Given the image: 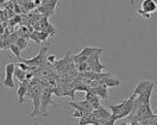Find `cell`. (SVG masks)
I'll list each match as a JSON object with an SVG mask.
<instances>
[{
    "label": "cell",
    "mask_w": 157,
    "mask_h": 125,
    "mask_svg": "<svg viewBox=\"0 0 157 125\" xmlns=\"http://www.w3.org/2000/svg\"><path fill=\"white\" fill-rule=\"evenodd\" d=\"M51 90L50 88H45L44 92L41 94V107H39V114L46 116V108L49 104H53L51 100Z\"/></svg>",
    "instance_id": "1"
},
{
    "label": "cell",
    "mask_w": 157,
    "mask_h": 125,
    "mask_svg": "<svg viewBox=\"0 0 157 125\" xmlns=\"http://www.w3.org/2000/svg\"><path fill=\"white\" fill-rule=\"evenodd\" d=\"M135 98H136V97L131 95L130 98H126V99H125L123 110H122V112H120V113H119V116H118V119H120V118H124V117L129 116V114H130V112L133 110V101H135Z\"/></svg>",
    "instance_id": "2"
},
{
    "label": "cell",
    "mask_w": 157,
    "mask_h": 125,
    "mask_svg": "<svg viewBox=\"0 0 157 125\" xmlns=\"http://www.w3.org/2000/svg\"><path fill=\"white\" fill-rule=\"evenodd\" d=\"M157 9L156 2L154 0H144L142 2V9L138 11L141 14H150L151 12H155Z\"/></svg>",
    "instance_id": "3"
},
{
    "label": "cell",
    "mask_w": 157,
    "mask_h": 125,
    "mask_svg": "<svg viewBox=\"0 0 157 125\" xmlns=\"http://www.w3.org/2000/svg\"><path fill=\"white\" fill-rule=\"evenodd\" d=\"M154 82L152 81H149V80H145V81H141V82H138L137 85H136L135 90H133V93H132V95L133 97H138V95H141V94H143L144 92L152 85Z\"/></svg>",
    "instance_id": "4"
},
{
    "label": "cell",
    "mask_w": 157,
    "mask_h": 125,
    "mask_svg": "<svg viewBox=\"0 0 157 125\" xmlns=\"http://www.w3.org/2000/svg\"><path fill=\"white\" fill-rule=\"evenodd\" d=\"M154 116L151 108H150V104H142L139 107H138V111H137V116L136 117H141L139 120L142 119H146L149 117Z\"/></svg>",
    "instance_id": "5"
},
{
    "label": "cell",
    "mask_w": 157,
    "mask_h": 125,
    "mask_svg": "<svg viewBox=\"0 0 157 125\" xmlns=\"http://www.w3.org/2000/svg\"><path fill=\"white\" fill-rule=\"evenodd\" d=\"M32 100H34V111L31 112V117L39 114V107H41V92L36 90L32 92Z\"/></svg>",
    "instance_id": "6"
},
{
    "label": "cell",
    "mask_w": 157,
    "mask_h": 125,
    "mask_svg": "<svg viewBox=\"0 0 157 125\" xmlns=\"http://www.w3.org/2000/svg\"><path fill=\"white\" fill-rule=\"evenodd\" d=\"M27 90H29V81L25 80V81H23L22 83H20V86H19V88H18V92H17V94H18V102H19V104H23V102H24Z\"/></svg>",
    "instance_id": "7"
},
{
    "label": "cell",
    "mask_w": 157,
    "mask_h": 125,
    "mask_svg": "<svg viewBox=\"0 0 157 125\" xmlns=\"http://www.w3.org/2000/svg\"><path fill=\"white\" fill-rule=\"evenodd\" d=\"M102 81V83H104V86L107 88V87H114V86H118V85H120V81L117 79V78H112L111 75L110 76H107V78H105V79H101Z\"/></svg>",
    "instance_id": "8"
},
{
    "label": "cell",
    "mask_w": 157,
    "mask_h": 125,
    "mask_svg": "<svg viewBox=\"0 0 157 125\" xmlns=\"http://www.w3.org/2000/svg\"><path fill=\"white\" fill-rule=\"evenodd\" d=\"M95 90V95L99 97L100 99H107L108 98V91L106 87H102V86H97L94 87Z\"/></svg>",
    "instance_id": "9"
},
{
    "label": "cell",
    "mask_w": 157,
    "mask_h": 125,
    "mask_svg": "<svg viewBox=\"0 0 157 125\" xmlns=\"http://www.w3.org/2000/svg\"><path fill=\"white\" fill-rule=\"evenodd\" d=\"M99 50H101L100 48H90V46H86L81 53H78V55L86 56V57H90L92 55H94L95 53H98Z\"/></svg>",
    "instance_id": "10"
},
{
    "label": "cell",
    "mask_w": 157,
    "mask_h": 125,
    "mask_svg": "<svg viewBox=\"0 0 157 125\" xmlns=\"http://www.w3.org/2000/svg\"><path fill=\"white\" fill-rule=\"evenodd\" d=\"M124 102H125V99H124L120 104H118V105H111V106H110V107H111V112H112L111 114H112V116H115V117L119 116V113H120L122 110H123Z\"/></svg>",
    "instance_id": "11"
},
{
    "label": "cell",
    "mask_w": 157,
    "mask_h": 125,
    "mask_svg": "<svg viewBox=\"0 0 157 125\" xmlns=\"http://www.w3.org/2000/svg\"><path fill=\"white\" fill-rule=\"evenodd\" d=\"M88 102H89L90 107H92V110H93V111H95V110H98V108L100 107V98H99V97H97V95L92 97V98H90V100Z\"/></svg>",
    "instance_id": "12"
},
{
    "label": "cell",
    "mask_w": 157,
    "mask_h": 125,
    "mask_svg": "<svg viewBox=\"0 0 157 125\" xmlns=\"http://www.w3.org/2000/svg\"><path fill=\"white\" fill-rule=\"evenodd\" d=\"M14 68H16V66L12 62L9 63V64H6V67H5V78H13Z\"/></svg>",
    "instance_id": "13"
},
{
    "label": "cell",
    "mask_w": 157,
    "mask_h": 125,
    "mask_svg": "<svg viewBox=\"0 0 157 125\" xmlns=\"http://www.w3.org/2000/svg\"><path fill=\"white\" fill-rule=\"evenodd\" d=\"M25 74H26V72H23V70H20L18 67H16V68H14L13 75H16V78L20 81V83H22L23 81H25Z\"/></svg>",
    "instance_id": "14"
},
{
    "label": "cell",
    "mask_w": 157,
    "mask_h": 125,
    "mask_svg": "<svg viewBox=\"0 0 157 125\" xmlns=\"http://www.w3.org/2000/svg\"><path fill=\"white\" fill-rule=\"evenodd\" d=\"M14 44L18 46L20 50H24V49L27 46V39L22 38V37H18V39L16 41V43H14Z\"/></svg>",
    "instance_id": "15"
},
{
    "label": "cell",
    "mask_w": 157,
    "mask_h": 125,
    "mask_svg": "<svg viewBox=\"0 0 157 125\" xmlns=\"http://www.w3.org/2000/svg\"><path fill=\"white\" fill-rule=\"evenodd\" d=\"M10 50H11L12 53H13V55H16V57H20V54H22V50L18 48V46H16V44H12L10 46Z\"/></svg>",
    "instance_id": "16"
},
{
    "label": "cell",
    "mask_w": 157,
    "mask_h": 125,
    "mask_svg": "<svg viewBox=\"0 0 157 125\" xmlns=\"http://www.w3.org/2000/svg\"><path fill=\"white\" fill-rule=\"evenodd\" d=\"M4 86L7 87V88H14L13 78H5V80H4Z\"/></svg>",
    "instance_id": "17"
},
{
    "label": "cell",
    "mask_w": 157,
    "mask_h": 125,
    "mask_svg": "<svg viewBox=\"0 0 157 125\" xmlns=\"http://www.w3.org/2000/svg\"><path fill=\"white\" fill-rule=\"evenodd\" d=\"M62 97H70V98H75V91H74V88H70V90H68V91L63 92L62 93Z\"/></svg>",
    "instance_id": "18"
},
{
    "label": "cell",
    "mask_w": 157,
    "mask_h": 125,
    "mask_svg": "<svg viewBox=\"0 0 157 125\" xmlns=\"http://www.w3.org/2000/svg\"><path fill=\"white\" fill-rule=\"evenodd\" d=\"M29 38H31V39H34V42H36L37 44H39L41 43V41H39V38H38V31H34L32 34L29 36Z\"/></svg>",
    "instance_id": "19"
},
{
    "label": "cell",
    "mask_w": 157,
    "mask_h": 125,
    "mask_svg": "<svg viewBox=\"0 0 157 125\" xmlns=\"http://www.w3.org/2000/svg\"><path fill=\"white\" fill-rule=\"evenodd\" d=\"M22 22V16L20 14H16L13 17V19L11 20V25H14V24H18Z\"/></svg>",
    "instance_id": "20"
},
{
    "label": "cell",
    "mask_w": 157,
    "mask_h": 125,
    "mask_svg": "<svg viewBox=\"0 0 157 125\" xmlns=\"http://www.w3.org/2000/svg\"><path fill=\"white\" fill-rule=\"evenodd\" d=\"M118 119V117H115V116H112L111 114V117L106 120V123H105V125H114V122Z\"/></svg>",
    "instance_id": "21"
},
{
    "label": "cell",
    "mask_w": 157,
    "mask_h": 125,
    "mask_svg": "<svg viewBox=\"0 0 157 125\" xmlns=\"http://www.w3.org/2000/svg\"><path fill=\"white\" fill-rule=\"evenodd\" d=\"M17 67L20 69V70H23V72H29V70H30V67H29V66H26V64H25V63H23V62H19Z\"/></svg>",
    "instance_id": "22"
},
{
    "label": "cell",
    "mask_w": 157,
    "mask_h": 125,
    "mask_svg": "<svg viewBox=\"0 0 157 125\" xmlns=\"http://www.w3.org/2000/svg\"><path fill=\"white\" fill-rule=\"evenodd\" d=\"M88 68V64H87V62H83V63H78V69L80 72H85V70H87Z\"/></svg>",
    "instance_id": "23"
},
{
    "label": "cell",
    "mask_w": 157,
    "mask_h": 125,
    "mask_svg": "<svg viewBox=\"0 0 157 125\" xmlns=\"http://www.w3.org/2000/svg\"><path fill=\"white\" fill-rule=\"evenodd\" d=\"M49 37V35L44 32V31H41V32H38V38H39V41L42 42V41H45L46 38Z\"/></svg>",
    "instance_id": "24"
},
{
    "label": "cell",
    "mask_w": 157,
    "mask_h": 125,
    "mask_svg": "<svg viewBox=\"0 0 157 125\" xmlns=\"http://www.w3.org/2000/svg\"><path fill=\"white\" fill-rule=\"evenodd\" d=\"M46 60H48L49 63H55L56 62V56L55 55H49V56L46 57Z\"/></svg>",
    "instance_id": "25"
},
{
    "label": "cell",
    "mask_w": 157,
    "mask_h": 125,
    "mask_svg": "<svg viewBox=\"0 0 157 125\" xmlns=\"http://www.w3.org/2000/svg\"><path fill=\"white\" fill-rule=\"evenodd\" d=\"M82 116H83V114L81 113V112H78V111H75V112L73 113V117H74V118H81Z\"/></svg>",
    "instance_id": "26"
},
{
    "label": "cell",
    "mask_w": 157,
    "mask_h": 125,
    "mask_svg": "<svg viewBox=\"0 0 157 125\" xmlns=\"http://www.w3.org/2000/svg\"><path fill=\"white\" fill-rule=\"evenodd\" d=\"M4 34H5V29L0 25V36H1V35H4Z\"/></svg>",
    "instance_id": "27"
},
{
    "label": "cell",
    "mask_w": 157,
    "mask_h": 125,
    "mask_svg": "<svg viewBox=\"0 0 157 125\" xmlns=\"http://www.w3.org/2000/svg\"><path fill=\"white\" fill-rule=\"evenodd\" d=\"M120 125H129V124H127V123H122Z\"/></svg>",
    "instance_id": "28"
},
{
    "label": "cell",
    "mask_w": 157,
    "mask_h": 125,
    "mask_svg": "<svg viewBox=\"0 0 157 125\" xmlns=\"http://www.w3.org/2000/svg\"><path fill=\"white\" fill-rule=\"evenodd\" d=\"M0 25H1V20H0Z\"/></svg>",
    "instance_id": "29"
},
{
    "label": "cell",
    "mask_w": 157,
    "mask_h": 125,
    "mask_svg": "<svg viewBox=\"0 0 157 125\" xmlns=\"http://www.w3.org/2000/svg\"><path fill=\"white\" fill-rule=\"evenodd\" d=\"M94 125H99V124H94Z\"/></svg>",
    "instance_id": "30"
}]
</instances>
